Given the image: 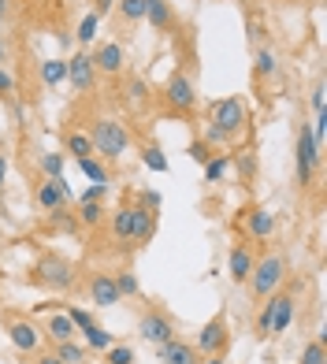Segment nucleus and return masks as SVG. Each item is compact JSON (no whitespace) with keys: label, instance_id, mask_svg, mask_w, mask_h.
Wrapping results in <instances>:
<instances>
[{"label":"nucleus","instance_id":"43","mask_svg":"<svg viewBox=\"0 0 327 364\" xmlns=\"http://www.w3.org/2000/svg\"><path fill=\"white\" fill-rule=\"evenodd\" d=\"M104 193H108V186L104 182H93V186L82 193V201H104Z\"/></svg>","mask_w":327,"mask_h":364},{"label":"nucleus","instance_id":"2","mask_svg":"<svg viewBox=\"0 0 327 364\" xmlns=\"http://www.w3.org/2000/svg\"><path fill=\"white\" fill-rule=\"evenodd\" d=\"M26 283L53 294H71L78 287V268L63 253H41L26 272Z\"/></svg>","mask_w":327,"mask_h":364},{"label":"nucleus","instance_id":"33","mask_svg":"<svg viewBox=\"0 0 327 364\" xmlns=\"http://www.w3.org/2000/svg\"><path fill=\"white\" fill-rule=\"evenodd\" d=\"M45 178H63V153H41L38 156Z\"/></svg>","mask_w":327,"mask_h":364},{"label":"nucleus","instance_id":"30","mask_svg":"<svg viewBox=\"0 0 327 364\" xmlns=\"http://www.w3.org/2000/svg\"><path fill=\"white\" fill-rule=\"evenodd\" d=\"M97 30H101V19L90 11V15H82V23H78V34H75V41L82 45V48H90L93 45V38H97Z\"/></svg>","mask_w":327,"mask_h":364},{"label":"nucleus","instance_id":"9","mask_svg":"<svg viewBox=\"0 0 327 364\" xmlns=\"http://www.w3.org/2000/svg\"><path fill=\"white\" fill-rule=\"evenodd\" d=\"M268 301V335L275 338V335H283V331L294 323V301H298V297H294V287H279L272 297H264Z\"/></svg>","mask_w":327,"mask_h":364},{"label":"nucleus","instance_id":"32","mask_svg":"<svg viewBox=\"0 0 327 364\" xmlns=\"http://www.w3.org/2000/svg\"><path fill=\"white\" fill-rule=\"evenodd\" d=\"M116 290H119V301H123V297H138V294H141L138 275H134V272H119V275H116Z\"/></svg>","mask_w":327,"mask_h":364},{"label":"nucleus","instance_id":"38","mask_svg":"<svg viewBox=\"0 0 327 364\" xmlns=\"http://www.w3.org/2000/svg\"><path fill=\"white\" fill-rule=\"evenodd\" d=\"M186 153H190V160H198L201 168H205V164H208L212 156H216V153H212V145H208L205 138H198V141H190V149H186Z\"/></svg>","mask_w":327,"mask_h":364},{"label":"nucleus","instance_id":"16","mask_svg":"<svg viewBox=\"0 0 327 364\" xmlns=\"http://www.w3.org/2000/svg\"><path fill=\"white\" fill-rule=\"evenodd\" d=\"M34 201L48 212V208H60V205H68L71 201V186H68V178H45L38 193H34Z\"/></svg>","mask_w":327,"mask_h":364},{"label":"nucleus","instance_id":"1","mask_svg":"<svg viewBox=\"0 0 327 364\" xmlns=\"http://www.w3.org/2000/svg\"><path fill=\"white\" fill-rule=\"evenodd\" d=\"M250 119V108H245L242 97H223V101L208 105V127H205V141L208 145H231Z\"/></svg>","mask_w":327,"mask_h":364},{"label":"nucleus","instance_id":"41","mask_svg":"<svg viewBox=\"0 0 327 364\" xmlns=\"http://www.w3.org/2000/svg\"><path fill=\"white\" fill-rule=\"evenodd\" d=\"M68 316H71L75 331H82V327H90V323H93V316H90L86 309H78V305H71V309H68Z\"/></svg>","mask_w":327,"mask_h":364},{"label":"nucleus","instance_id":"11","mask_svg":"<svg viewBox=\"0 0 327 364\" xmlns=\"http://www.w3.org/2000/svg\"><path fill=\"white\" fill-rule=\"evenodd\" d=\"M68 82L75 93H90L97 86V68H93V53L90 48H82V53H75L68 60Z\"/></svg>","mask_w":327,"mask_h":364},{"label":"nucleus","instance_id":"25","mask_svg":"<svg viewBox=\"0 0 327 364\" xmlns=\"http://www.w3.org/2000/svg\"><path fill=\"white\" fill-rule=\"evenodd\" d=\"M78 223L82 227H101L104 223V201H78Z\"/></svg>","mask_w":327,"mask_h":364},{"label":"nucleus","instance_id":"8","mask_svg":"<svg viewBox=\"0 0 327 364\" xmlns=\"http://www.w3.org/2000/svg\"><path fill=\"white\" fill-rule=\"evenodd\" d=\"M227 346H231V331H227V320L223 316H212L201 331H198V342H193V350L201 357H223Z\"/></svg>","mask_w":327,"mask_h":364},{"label":"nucleus","instance_id":"44","mask_svg":"<svg viewBox=\"0 0 327 364\" xmlns=\"http://www.w3.org/2000/svg\"><path fill=\"white\" fill-rule=\"evenodd\" d=\"M11 93H15V78L0 68V97H11Z\"/></svg>","mask_w":327,"mask_h":364},{"label":"nucleus","instance_id":"50","mask_svg":"<svg viewBox=\"0 0 327 364\" xmlns=\"http://www.w3.org/2000/svg\"><path fill=\"white\" fill-rule=\"evenodd\" d=\"M8 19V0H0V23Z\"/></svg>","mask_w":327,"mask_h":364},{"label":"nucleus","instance_id":"21","mask_svg":"<svg viewBox=\"0 0 327 364\" xmlns=\"http://www.w3.org/2000/svg\"><path fill=\"white\" fill-rule=\"evenodd\" d=\"M272 75H279V56H275V48L260 45L257 56H253V78L264 82V78H272Z\"/></svg>","mask_w":327,"mask_h":364},{"label":"nucleus","instance_id":"5","mask_svg":"<svg viewBox=\"0 0 327 364\" xmlns=\"http://www.w3.org/2000/svg\"><path fill=\"white\" fill-rule=\"evenodd\" d=\"M320 164H323V153H320V145L313 141V127L301 123L298 138H294V175H298L301 190L313 186V175L320 171Z\"/></svg>","mask_w":327,"mask_h":364},{"label":"nucleus","instance_id":"36","mask_svg":"<svg viewBox=\"0 0 327 364\" xmlns=\"http://www.w3.org/2000/svg\"><path fill=\"white\" fill-rule=\"evenodd\" d=\"M227 168H231V156H212L205 164V182H220L227 175Z\"/></svg>","mask_w":327,"mask_h":364},{"label":"nucleus","instance_id":"39","mask_svg":"<svg viewBox=\"0 0 327 364\" xmlns=\"http://www.w3.org/2000/svg\"><path fill=\"white\" fill-rule=\"evenodd\" d=\"M313 112L316 115L327 112V86H323V78H316V86H313Z\"/></svg>","mask_w":327,"mask_h":364},{"label":"nucleus","instance_id":"48","mask_svg":"<svg viewBox=\"0 0 327 364\" xmlns=\"http://www.w3.org/2000/svg\"><path fill=\"white\" fill-rule=\"evenodd\" d=\"M4 178H8V156L0 153V186H4Z\"/></svg>","mask_w":327,"mask_h":364},{"label":"nucleus","instance_id":"40","mask_svg":"<svg viewBox=\"0 0 327 364\" xmlns=\"http://www.w3.org/2000/svg\"><path fill=\"white\" fill-rule=\"evenodd\" d=\"M160 201H164V197H160L156 190H138V208H149V212H156V208H160Z\"/></svg>","mask_w":327,"mask_h":364},{"label":"nucleus","instance_id":"47","mask_svg":"<svg viewBox=\"0 0 327 364\" xmlns=\"http://www.w3.org/2000/svg\"><path fill=\"white\" fill-rule=\"evenodd\" d=\"M30 364H63V360H60L56 353H41L38 360H30Z\"/></svg>","mask_w":327,"mask_h":364},{"label":"nucleus","instance_id":"3","mask_svg":"<svg viewBox=\"0 0 327 364\" xmlns=\"http://www.w3.org/2000/svg\"><path fill=\"white\" fill-rule=\"evenodd\" d=\"M90 145H93V153L101 160H123L130 153V130L119 119H108V115H104V119L93 123Z\"/></svg>","mask_w":327,"mask_h":364},{"label":"nucleus","instance_id":"34","mask_svg":"<svg viewBox=\"0 0 327 364\" xmlns=\"http://www.w3.org/2000/svg\"><path fill=\"white\" fill-rule=\"evenodd\" d=\"M116 8H119V19H127V23L145 19V0H116Z\"/></svg>","mask_w":327,"mask_h":364},{"label":"nucleus","instance_id":"17","mask_svg":"<svg viewBox=\"0 0 327 364\" xmlns=\"http://www.w3.org/2000/svg\"><path fill=\"white\" fill-rule=\"evenodd\" d=\"M145 19H149V26L156 30V34H168V30L175 26V8L168 4V0H145Z\"/></svg>","mask_w":327,"mask_h":364},{"label":"nucleus","instance_id":"13","mask_svg":"<svg viewBox=\"0 0 327 364\" xmlns=\"http://www.w3.org/2000/svg\"><path fill=\"white\" fill-rule=\"evenodd\" d=\"M253 264H257V257H253V242H235V245H231V253H227V272H231V283L242 287L245 279H250Z\"/></svg>","mask_w":327,"mask_h":364},{"label":"nucleus","instance_id":"49","mask_svg":"<svg viewBox=\"0 0 327 364\" xmlns=\"http://www.w3.org/2000/svg\"><path fill=\"white\" fill-rule=\"evenodd\" d=\"M4 60H8V38L0 34V68H4Z\"/></svg>","mask_w":327,"mask_h":364},{"label":"nucleus","instance_id":"12","mask_svg":"<svg viewBox=\"0 0 327 364\" xmlns=\"http://www.w3.org/2000/svg\"><path fill=\"white\" fill-rule=\"evenodd\" d=\"M86 297L97 309H112L119 301V290H116V275H104V272H93L90 283H86Z\"/></svg>","mask_w":327,"mask_h":364},{"label":"nucleus","instance_id":"31","mask_svg":"<svg viewBox=\"0 0 327 364\" xmlns=\"http://www.w3.org/2000/svg\"><path fill=\"white\" fill-rule=\"evenodd\" d=\"M104 364H138L134 346H119V342H112L108 350H104Z\"/></svg>","mask_w":327,"mask_h":364},{"label":"nucleus","instance_id":"6","mask_svg":"<svg viewBox=\"0 0 327 364\" xmlns=\"http://www.w3.org/2000/svg\"><path fill=\"white\" fill-rule=\"evenodd\" d=\"M160 101L171 115H190L193 108H198V86H193V78L186 71H175L168 82H164Z\"/></svg>","mask_w":327,"mask_h":364},{"label":"nucleus","instance_id":"28","mask_svg":"<svg viewBox=\"0 0 327 364\" xmlns=\"http://www.w3.org/2000/svg\"><path fill=\"white\" fill-rule=\"evenodd\" d=\"M56 357H60L63 364H90V360H86V346H78L75 338L56 342Z\"/></svg>","mask_w":327,"mask_h":364},{"label":"nucleus","instance_id":"24","mask_svg":"<svg viewBox=\"0 0 327 364\" xmlns=\"http://www.w3.org/2000/svg\"><path fill=\"white\" fill-rule=\"evenodd\" d=\"M78 168H82V175H86L90 182H104V186L112 182V171H108V164L101 156H82Z\"/></svg>","mask_w":327,"mask_h":364},{"label":"nucleus","instance_id":"42","mask_svg":"<svg viewBox=\"0 0 327 364\" xmlns=\"http://www.w3.org/2000/svg\"><path fill=\"white\" fill-rule=\"evenodd\" d=\"M238 168H242V182H250V178L257 175V160H253V153H242V156H238Z\"/></svg>","mask_w":327,"mask_h":364},{"label":"nucleus","instance_id":"19","mask_svg":"<svg viewBox=\"0 0 327 364\" xmlns=\"http://www.w3.org/2000/svg\"><path fill=\"white\" fill-rule=\"evenodd\" d=\"M112 238L116 242H134V205H119L116 212H112Z\"/></svg>","mask_w":327,"mask_h":364},{"label":"nucleus","instance_id":"35","mask_svg":"<svg viewBox=\"0 0 327 364\" xmlns=\"http://www.w3.org/2000/svg\"><path fill=\"white\" fill-rule=\"evenodd\" d=\"M68 153L75 156V160H82V156H93V145H90V134H68Z\"/></svg>","mask_w":327,"mask_h":364},{"label":"nucleus","instance_id":"7","mask_svg":"<svg viewBox=\"0 0 327 364\" xmlns=\"http://www.w3.org/2000/svg\"><path fill=\"white\" fill-rule=\"evenodd\" d=\"M138 335L149 342V346H160V342H171L175 338V320H171V312L168 309H160V305H149L138 316Z\"/></svg>","mask_w":327,"mask_h":364},{"label":"nucleus","instance_id":"4","mask_svg":"<svg viewBox=\"0 0 327 364\" xmlns=\"http://www.w3.org/2000/svg\"><path fill=\"white\" fill-rule=\"evenodd\" d=\"M286 275H290L286 257H283V253H268V257H260V260L253 264V272H250V279H245V283H250V290H253L257 301H264V297H272L275 290L286 283Z\"/></svg>","mask_w":327,"mask_h":364},{"label":"nucleus","instance_id":"10","mask_svg":"<svg viewBox=\"0 0 327 364\" xmlns=\"http://www.w3.org/2000/svg\"><path fill=\"white\" fill-rule=\"evenodd\" d=\"M4 331H8V338L11 346L19 353H38L41 350V327L34 320H19V316H8L4 320Z\"/></svg>","mask_w":327,"mask_h":364},{"label":"nucleus","instance_id":"29","mask_svg":"<svg viewBox=\"0 0 327 364\" xmlns=\"http://www.w3.org/2000/svg\"><path fill=\"white\" fill-rule=\"evenodd\" d=\"M141 164H145V168H149V171H156V175H164V171L171 168L160 145H145V149H141Z\"/></svg>","mask_w":327,"mask_h":364},{"label":"nucleus","instance_id":"22","mask_svg":"<svg viewBox=\"0 0 327 364\" xmlns=\"http://www.w3.org/2000/svg\"><path fill=\"white\" fill-rule=\"evenodd\" d=\"M45 335L53 338V342H68V338H75V323H71L68 312H53V316H48V323H45Z\"/></svg>","mask_w":327,"mask_h":364},{"label":"nucleus","instance_id":"46","mask_svg":"<svg viewBox=\"0 0 327 364\" xmlns=\"http://www.w3.org/2000/svg\"><path fill=\"white\" fill-rule=\"evenodd\" d=\"M260 38H264V26H260V23H250V41L260 45Z\"/></svg>","mask_w":327,"mask_h":364},{"label":"nucleus","instance_id":"26","mask_svg":"<svg viewBox=\"0 0 327 364\" xmlns=\"http://www.w3.org/2000/svg\"><path fill=\"white\" fill-rule=\"evenodd\" d=\"M149 82H145V78H138V75H130L127 78V86H123V97H127V101L130 105H134V108H141L145 101H149Z\"/></svg>","mask_w":327,"mask_h":364},{"label":"nucleus","instance_id":"52","mask_svg":"<svg viewBox=\"0 0 327 364\" xmlns=\"http://www.w3.org/2000/svg\"><path fill=\"white\" fill-rule=\"evenodd\" d=\"M164 364H168V360H164Z\"/></svg>","mask_w":327,"mask_h":364},{"label":"nucleus","instance_id":"51","mask_svg":"<svg viewBox=\"0 0 327 364\" xmlns=\"http://www.w3.org/2000/svg\"><path fill=\"white\" fill-rule=\"evenodd\" d=\"M198 364H223V357H205V360H198Z\"/></svg>","mask_w":327,"mask_h":364},{"label":"nucleus","instance_id":"18","mask_svg":"<svg viewBox=\"0 0 327 364\" xmlns=\"http://www.w3.org/2000/svg\"><path fill=\"white\" fill-rule=\"evenodd\" d=\"M156 238V212H149V208H138L134 205V250H145Z\"/></svg>","mask_w":327,"mask_h":364},{"label":"nucleus","instance_id":"20","mask_svg":"<svg viewBox=\"0 0 327 364\" xmlns=\"http://www.w3.org/2000/svg\"><path fill=\"white\" fill-rule=\"evenodd\" d=\"M45 227L48 230H56V235H78V216L68 208V205H60V208H48L45 212Z\"/></svg>","mask_w":327,"mask_h":364},{"label":"nucleus","instance_id":"23","mask_svg":"<svg viewBox=\"0 0 327 364\" xmlns=\"http://www.w3.org/2000/svg\"><path fill=\"white\" fill-rule=\"evenodd\" d=\"M41 82L48 90H56L68 82V60H41Z\"/></svg>","mask_w":327,"mask_h":364},{"label":"nucleus","instance_id":"14","mask_svg":"<svg viewBox=\"0 0 327 364\" xmlns=\"http://www.w3.org/2000/svg\"><path fill=\"white\" fill-rule=\"evenodd\" d=\"M245 235H250V242H268L275 235V212L264 205H253L245 212Z\"/></svg>","mask_w":327,"mask_h":364},{"label":"nucleus","instance_id":"37","mask_svg":"<svg viewBox=\"0 0 327 364\" xmlns=\"http://www.w3.org/2000/svg\"><path fill=\"white\" fill-rule=\"evenodd\" d=\"M323 357H327V350H323V335L320 338H313L301 350V364H323Z\"/></svg>","mask_w":327,"mask_h":364},{"label":"nucleus","instance_id":"15","mask_svg":"<svg viewBox=\"0 0 327 364\" xmlns=\"http://www.w3.org/2000/svg\"><path fill=\"white\" fill-rule=\"evenodd\" d=\"M123 63H127V56H123V45H119V41H104V45L93 48V68H97V75H119Z\"/></svg>","mask_w":327,"mask_h":364},{"label":"nucleus","instance_id":"27","mask_svg":"<svg viewBox=\"0 0 327 364\" xmlns=\"http://www.w3.org/2000/svg\"><path fill=\"white\" fill-rule=\"evenodd\" d=\"M82 335H86V346H90V350H97V353H104L108 346L116 342V338H112V331H104L97 320H93L90 327H82Z\"/></svg>","mask_w":327,"mask_h":364},{"label":"nucleus","instance_id":"45","mask_svg":"<svg viewBox=\"0 0 327 364\" xmlns=\"http://www.w3.org/2000/svg\"><path fill=\"white\" fill-rule=\"evenodd\" d=\"M112 8H116V0H93V15L101 19V15H108Z\"/></svg>","mask_w":327,"mask_h":364}]
</instances>
